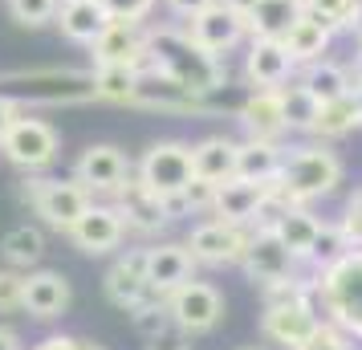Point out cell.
Returning a JSON list of instances; mask_svg holds the SVG:
<instances>
[{
    "instance_id": "cell-1",
    "label": "cell",
    "mask_w": 362,
    "mask_h": 350,
    "mask_svg": "<svg viewBox=\"0 0 362 350\" xmlns=\"http://www.w3.org/2000/svg\"><path fill=\"white\" fill-rule=\"evenodd\" d=\"M147 66L175 78L199 98H212L228 86V62L204 49L187 25H147Z\"/></svg>"
},
{
    "instance_id": "cell-2",
    "label": "cell",
    "mask_w": 362,
    "mask_h": 350,
    "mask_svg": "<svg viewBox=\"0 0 362 350\" xmlns=\"http://www.w3.org/2000/svg\"><path fill=\"white\" fill-rule=\"evenodd\" d=\"M0 94L17 98L21 106H82L98 102L94 69L78 66H33L0 74Z\"/></svg>"
},
{
    "instance_id": "cell-3",
    "label": "cell",
    "mask_w": 362,
    "mask_h": 350,
    "mask_svg": "<svg viewBox=\"0 0 362 350\" xmlns=\"http://www.w3.org/2000/svg\"><path fill=\"white\" fill-rule=\"evenodd\" d=\"M342 180H346L342 155L329 143L313 139V143H297V147L285 151V167H281V175L273 184L289 204H317L334 196L342 187Z\"/></svg>"
},
{
    "instance_id": "cell-4",
    "label": "cell",
    "mask_w": 362,
    "mask_h": 350,
    "mask_svg": "<svg viewBox=\"0 0 362 350\" xmlns=\"http://www.w3.org/2000/svg\"><path fill=\"white\" fill-rule=\"evenodd\" d=\"M313 289L322 317H329L354 342H362V249H350L342 261L313 273Z\"/></svg>"
},
{
    "instance_id": "cell-5",
    "label": "cell",
    "mask_w": 362,
    "mask_h": 350,
    "mask_svg": "<svg viewBox=\"0 0 362 350\" xmlns=\"http://www.w3.org/2000/svg\"><path fill=\"white\" fill-rule=\"evenodd\" d=\"M21 200L33 208L41 224L53 233H66L86 216V208L94 204V192L78 180H45V175H29L21 180Z\"/></svg>"
},
{
    "instance_id": "cell-6",
    "label": "cell",
    "mask_w": 362,
    "mask_h": 350,
    "mask_svg": "<svg viewBox=\"0 0 362 350\" xmlns=\"http://www.w3.org/2000/svg\"><path fill=\"white\" fill-rule=\"evenodd\" d=\"M139 184L151 187L155 196H180L183 187L196 180V163H192V143L183 139H159L143 151V159L134 167Z\"/></svg>"
},
{
    "instance_id": "cell-7",
    "label": "cell",
    "mask_w": 362,
    "mask_h": 350,
    "mask_svg": "<svg viewBox=\"0 0 362 350\" xmlns=\"http://www.w3.org/2000/svg\"><path fill=\"white\" fill-rule=\"evenodd\" d=\"M0 151H4V159L13 167L37 175V171H45V167L57 163V155H62V134L53 131V122H45V118L21 115L17 122H13V131L4 134Z\"/></svg>"
},
{
    "instance_id": "cell-8",
    "label": "cell",
    "mask_w": 362,
    "mask_h": 350,
    "mask_svg": "<svg viewBox=\"0 0 362 350\" xmlns=\"http://www.w3.org/2000/svg\"><path fill=\"white\" fill-rule=\"evenodd\" d=\"M248 236L252 228L245 224H228V220H199L196 228L187 233V249L196 257V265H208V269H232L245 261V249H248Z\"/></svg>"
},
{
    "instance_id": "cell-9",
    "label": "cell",
    "mask_w": 362,
    "mask_h": 350,
    "mask_svg": "<svg viewBox=\"0 0 362 350\" xmlns=\"http://www.w3.org/2000/svg\"><path fill=\"white\" fill-rule=\"evenodd\" d=\"M167 310H171V322L183 338H196V334H212L224 317V293L216 289L212 281H192L180 285L175 293H167Z\"/></svg>"
},
{
    "instance_id": "cell-10",
    "label": "cell",
    "mask_w": 362,
    "mask_h": 350,
    "mask_svg": "<svg viewBox=\"0 0 362 350\" xmlns=\"http://www.w3.org/2000/svg\"><path fill=\"white\" fill-rule=\"evenodd\" d=\"M240 269H245L248 281L264 289V285H277V281H285V277L301 273V261H297L293 249L277 236L273 224H257L252 236H248V249H245Z\"/></svg>"
},
{
    "instance_id": "cell-11",
    "label": "cell",
    "mask_w": 362,
    "mask_h": 350,
    "mask_svg": "<svg viewBox=\"0 0 362 350\" xmlns=\"http://www.w3.org/2000/svg\"><path fill=\"white\" fill-rule=\"evenodd\" d=\"M317 326H322L317 298L273 301V305H264V314H261V334L281 350H297Z\"/></svg>"
},
{
    "instance_id": "cell-12",
    "label": "cell",
    "mask_w": 362,
    "mask_h": 350,
    "mask_svg": "<svg viewBox=\"0 0 362 350\" xmlns=\"http://www.w3.org/2000/svg\"><path fill=\"white\" fill-rule=\"evenodd\" d=\"M183 25H187V33L196 37L208 53H216V57H228L232 49H240L248 37H252L248 17L245 13H236V8H228L224 0L208 4L204 13H196V17L183 21Z\"/></svg>"
},
{
    "instance_id": "cell-13",
    "label": "cell",
    "mask_w": 362,
    "mask_h": 350,
    "mask_svg": "<svg viewBox=\"0 0 362 350\" xmlns=\"http://www.w3.org/2000/svg\"><path fill=\"white\" fill-rule=\"evenodd\" d=\"M134 175L131 159L115 147V143H94V147H86L78 155V163H74V180L86 184L94 196H110L115 200L118 187L127 184Z\"/></svg>"
},
{
    "instance_id": "cell-14",
    "label": "cell",
    "mask_w": 362,
    "mask_h": 350,
    "mask_svg": "<svg viewBox=\"0 0 362 350\" xmlns=\"http://www.w3.org/2000/svg\"><path fill=\"white\" fill-rule=\"evenodd\" d=\"M297 78V62L281 37H248L245 45V82L252 90H281Z\"/></svg>"
},
{
    "instance_id": "cell-15",
    "label": "cell",
    "mask_w": 362,
    "mask_h": 350,
    "mask_svg": "<svg viewBox=\"0 0 362 350\" xmlns=\"http://www.w3.org/2000/svg\"><path fill=\"white\" fill-rule=\"evenodd\" d=\"M127 220L118 212V204H90L86 208V216L69 228V240H74V249L86 252V257H106V252H115L122 240H127Z\"/></svg>"
},
{
    "instance_id": "cell-16",
    "label": "cell",
    "mask_w": 362,
    "mask_h": 350,
    "mask_svg": "<svg viewBox=\"0 0 362 350\" xmlns=\"http://www.w3.org/2000/svg\"><path fill=\"white\" fill-rule=\"evenodd\" d=\"M264 212H269V184H252V180H240V175L216 184L212 216L257 228V224H264Z\"/></svg>"
},
{
    "instance_id": "cell-17",
    "label": "cell",
    "mask_w": 362,
    "mask_h": 350,
    "mask_svg": "<svg viewBox=\"0 0 362 350\" xmlns=\"http://www.w3.org/2000/svg\"><path fill=\"white\" fill-rule=\"evenodd\" d=\"M192 277H196V257H192L187 245H180V240H155V245H147V285L155 298L175 293Z\"/></svg>"
},
{
    "instance_id": "cell-18",
    "label": "cell",
    "mask_w": 362,
    "mask_h": 350,
    "mask_svg": "<svg viewBox=\"0 0 362 350\" xmlns=\"http://www.w3.org/2000/svg\"><path fill=\"white\" fill-rule=\"evenodd\" d=\"M115 204H118V212H122V220H127V228L139 233V236H159L167 224H175L171 212H167L163 196H155L151 187H143L139 175H131L127 184L118 187Z\"/></svg>"
},
{
    "instance_id": "cell-19",
    "label": "cell",
    "mask_w": 362,
    "mask_h": 350,
    "mask_svg": "<svg viewBox=\"0 0 362 350\" xmlns=\"http://www.w3.org/2000/svg\"><path fill=\"white\" fill-rule=\"evenodd\" d=\"M102 289H106L110 305L127 310V314H131L134 305H143L147 298H155V293H151V285H147V249L122 252L115 265L106 269V277H102Z\"/></svg>"
},
{
    "instance_id": "cell-20",
    "label": "cell",
    "mask_w": 362,
    "mask_h": 350,
    "mask_svg": "<svg viewBox=\"0 0 362 350\" xmlns=\"http://www.w3.org/2000/svg\"><path fill=\"white\" fill-rule=\"evenodd\" d=\"M90 57L94 66H147V25L110 21L90 45Z\"/></svg>"
},
{
    "instance_id": "cell-21",
    "label": "cell",
    "mask_w": 362,
    "mask_h": 350,
    "mask_svg": "<svg viewBox=\"0 0 362 350\" xmlns=\"http://www.w3.org/2000/svg\"><path fill=\"white\" fill-rule=\"evenodd\" d=\"M131 106H143V110H167V115H199L208 110V102L192 94L187 86H180L175 78H167L159 69L143 66V82H139V94H134Z\"/></svg>"
},
{
    "instance_id": "cell-22",
    "label": "cell",
    "mask_w": 362,
    "mask_h": 350,
    "mask_svg": "<svg viewBox=\"0 0 362 350\" xmlns=\"http://www.w3.org/2000/svg\"><path fill=\"white\" fill-rule=\"evenodd\" d=\"M74 301V289H69V277L57 273V269H33L25 273V314H33L37 322H53L62 317Z\"/></svg>"
},
{
    "instance_id": "cell-23",
    "label": "cell",
    "mask_w": 362,
    "mask_h": 350,
    "mask_svg": "<svg viewBox=\"0 0 362 350\" xmlns=\"http://www.w3.org/2000/svg\"><path fill=\"white\" fill-rule=\"evenodd\" d=\"M236 118H240L248 139H273V143H281L289 134L281 90H248V98L236 106Z\"/></svg>"
},
{
    "instance_id": "cell-24",
    "label": "cell",
    "mask_w": 362,
    "mask_h": 350,
    "mask_svg": "<svg viewBox=\"0 0 362 350\" xmlns=\"http://www.w3.org/2000/svg\"><path fill=\"white\" fill-rule=\"evenodd\" d=\"M334 33H338V29H329L326 21H317L313 13H305V8H301V17L289 25V33L281 37V41H285L289 57L297 62V69H305V66H313V62L329 57Z\"/></svg>"
},
{
    "instance_id": "cell-25",
    "label": "cell",
    "mask_w": 362,
    "mask_h": 350,
    "mask_svg": "<svg viewBox=\"0 0 362 350\" xmlns=\"http://www.w3.org/2000/svg\"><path fill=\"white\" fill-rule=\"evenodd\" d=\"M264 224H273V228H277V236L293 249V257L301 261V265L310 261L313 236H317V228H322V220L310 212V204H285V208H277Z\"/></svg>"
},
{
    "instance_id": "cell-26",
    "label": "cell",
    "mask_w": 362,
    "mask_h": 350,
    "mask_svg": "<svg viewBox=\"0 0 362 350\" xmlns=\"http://www.w3.org/2000/svg\"><path fill=\"white\" fill-rule=\"evenodd\" d=\"M236 155H240V143L228 139V134H208L192 143V163H196V175L208 180V184H224L236 175Z\"/></svg>"
},
{
    "instance_id": "cell-27",
    "label": "cell",
    "mask_w": 362,
    "mask_h": 350,
    "mask_svg": "<svg viewBox=\"0 0 362 350\" xmlns=\"http://www.w3.org/2000/svg\"><path fill=\"white\" fill-rule=\"evenodd\" d=\"M106 25H110V17H106V8H102L98 0H62V8H57L62 37L78 41V45H94Z\"/></svg>"
},
{
    "instance_id": "cell-28",
    "label": "cell",
    "mask_w": 362,
    "mask_h": 350,
    "mask_svg": "<svg viewBox=\"0 0 362 350\" xmlns=\"http://www.w3.org/2000/svg\"><path fill=\"white\" fill-rule=\"evenodd\" d=\"M285 143H273V139H245L240 143V155H236V175L240 180H252V184H273L285 167Z\"/></svg>"
},
{
    "instance_id": "cell-29",
    "label": "cell",
    "mask_w": 362,
    "mask_h": 350,
    "mask_svg": "<svg viewBox=\"0 0 362 350\" xmlns=\"http://www.w3.org/2000/svg\"><path fill=\"white\" fill-rule=\"evenodd\" d=\"M297 82L305 86L317 102H334V98H346V94L354 90V74H350V66H342V62L322 57V62H313V66L297 69Z\"/></svg>"
},
{
    "instance_id": "cell-30",
    "label": "cell",
    "mask_w": 362,
    "mask_h": 350,
    "mask_svg": "<svg viewBox=\"0 0 362 350\" xmlns=\"http://www.w3.org/2000/svg\"><path fill=\"white\" fill-rule=\"evenodd\" d=\"M358 127H362L358 102H354V94H346V98L322 102V110H317V122H313L310 139H322V143H338V139H346V134H354Z\"/></svg>"
},
{
    "instance_id": "cell-31",
    "label": "cell",
    "mask_w": 362,
    "mask_h": 350,
    "mask_svg": "<svg viewBox=\"0 0 362 350\" xmlns=\"http://www.w3.org/2000/svg\"><path fill=\"white\" fill-rule=\"evenodd\" d=\"M0 257H4V265L21 269V273L33 269L45 257V236H41V228H33V224L8 228V233L0 236Z\"/></svg>"
},
{
    "instance_id": "cell-32",
    "label": "cell",
    "mask_w": 362,
    "mask_h": 350,
    "mask_svg": "<svg viewBox=\"0 0 362 350\" xmlns=\"http://www.w3.org/2000/svg\"><path fill=\"white\" fill-rule=\"evenodd\" d=\"M143 82V66H94V90L98 102H118L131 106Z\"/></svg>"
},
{
    "instance_id": "cell-33",
    "label": "cell",
    "mask_w": 362,
    "mask_h": 350,
    "mask_svg": "<svg viewBox=\"0 0 362 350\" xmlns=\"http://www.w3.org/2000/svg\"><path fill=\"white\" fill-rule=\"evenodd\" d=\"M297 17H301V0H261L248 13V29L252 37H285Z\"/></svg>"
},
{
    "instance_id": "cell-34",
    "label": "cell",
    "mask_w": 362,
    "mask_h": 350,
    "mask_svg": "<svg viewBox=\"0 0 362 350\" xmlns=\"http://www.w3.org/2000/svg\"><path fill=\"white\" fill-rule=\"evenodd\" d=\"M281 102H285V122H289V134H310L313 122H317L322 102L313 98V94L297 82V78L289 86H281Z\"/></svg>"
},
{
    "instance_id": "cell-35",
    "label": "cell",
    "mask_w": 362,
    "mask_h": 350,
    "mask_svg": "<svg viewBox=\"0 0 362 350\" xmlns=\"http://www.w3.org/2000/svg\"><path fill=\"white\" fill-rule=\"evenodd\" d=\"M131 326L143 342H167V334L175 330L171 322V310H167V298H147L143 305L131 310Z\"/></svg>"
},
{
    "instance_id": "cell-36",
    "label": "cell",
    "mask_w": 362,
    "mask_h": 350,
    "mask_svg": "<svg viewBox=\"0 0 362 350\" xmlns=\"http://www.w3.org/2000/svg\"><path fill=\"white\" fill-rule=\"evenodd\" d=\"M346 252H350V240H346L342 224L322 220V228H317V236H313V249H310V261H305V265H310L313 273H322V269H329L334 261H342Z\"/></svg>"
},
{
    "instance_id": "cell-37",
    "label": "cell",
    "mask_w": 362,
    "mask_h": 350,
    "mask_svg": "<svg viewBox=\"0 0 362 350\" xmlns=\"http://www.w3.org/2000/svg\"><path fill=\"white\" fill-rule=\"evenodd\" d=\"M57 8H62V0H8V17L21 29H41V25L57 21Z\"/></svg>"
},
{
    "instance_id": "cell-38",
    "label": "cell",
    "mask_w": 362,
    "mask_h": 350,
    "mask_svg": "<svg viewBox=\"0 0 362 350\" xmlns=\"http://www.w3.org/2000/svg\"><path fill=\"white\" fill-rule=\"evenodd\" d=\"M301 8L313 13L317 21H326L329 29H346L354 8H358V0H301Z\"/></svg>"
},
{
    "instance_id": "cell-39",
    "label": "cell",
    "mask_w": 362,
    "mask_h": 350,
    "mask_svg": "<svg viewBox=\"0 0 362 350\" xmlns=\"http://www.w3.org/2000/svg\"><path fill=\"white\" fill-rule=\"evenodd\" d=\"M297 350H354V338H350L342 326H334L329 317H322V326H317Z\"/></svg>"
},
{
    "instance_id": "cell-40",
    "label": "cell",
    "mask_w": 362,
    "mask_h": 350,
    "mask_svg": "<svg viewBox=\"0 0 362 350\" xmlns=\"http://www.w3.org/2000/svg\"><path fill=\"white\" fill-rule=\"evenodd\" d=\"M98 4L106 8V17H110V21H131V25H147L159 0H98Z\"/></svg>"
},
{
    "instance_id": "cell-41",
    "label": "cell",
    "mask_w": 362,
    "mask_h": 350,
    "mask_svg": "<svg viewBox=\"0 0 362 350\" xmlns=\"http://www.w3.org/2000/svg\"><path fill=\"white\" fill-rule=\"evenodd\" d=\"M25 310V273L21 269H0V314Z\"/></svg>"
},
{
    "instance_id": "cell-42",
    "label": "cell",
    "mask_w": 362,
    "mask_h": 350,
    "mask_svg": "<svg viewBox=\"0 0 362 350\" xmlns=\"http://www.w3.org/2000/svg\"><path fill=\"white\" fill-rule=\"evenodd\" d=\"M342 233H346V240H350V249H362V187H354V196L346 200V208H342Z\"/></svg>"
},
{
    "instance_id": "cell-43",
    "label": "cell",
    "mask_w": 362,
    "mask_h": 350,
    "mask_svg": "<svg viewBox=\"0 0 362 350\" xmlns=\"http://www.w3.org/2000/svg\"><path fill=\"white\" fill-rule=\"evenodd\" d=\"M208 4H216V0H163V8L171 13V17H180V21H192L196 13H204Z\"/></svg>"
},
{
    "instance_id": "cell-44",
    "label": "cell",
    "mask_w": 362,
    "mask_h": 350,
    "mask_svg": "<svg viewBox=\"0 0 362 350\" xmlns=\"http://www.w3.org/2000/svg\"><path fill=\"white\" fill-rule=\"evenodd\" d=\"M33 350H98V346H90L82 338H69V334H49V338H41Z\"/></svg>"
},
{
    "instance_id": "cell-45",
    "label": "cell",
    "mask_w": 362,
    "mask_h": 350,
    "mask_svg": "<svg viewBox=\"0 0 362 350\" xmlns=\"http://www.w3.org/2000/svg\"><path fill=\"white\" fill-rule=\"evenodd\" d=\"M21 110H25V106H21L17 98H8V94H0V143H4V134L13 131V122L21 118Z\"/></svg>"
},
{
    "instance_id": "cell-46",
    "label": "cell",
    "mask_w": 362,
    "mask_h": 350,
    "mask_svg": "<svg viewBox=\"0 0 362 350\" xmlns=\"http://www.w3.org/2000/svg\"><path fill=\"white\" fill-rule=\"evenodd\" d=\"M346 33L362 45V0H358V8H354V17H350V25H346Z\"/></svg>"
},
{
    "instance_id": "cell-47",
    "label": "cell",
    "mask_w": 362,
    "mask_h": 350,
    "mask_svg": "<svg viewBox=\"0 0 362 350\" xmlns=\"http://www.w3.org/2000/svg\"><path fill=\"white\" fill-rule=\"evenodd\" d=\"M0 350H21V338H17V330H8V326H0Z\"/></svg>"
},
{
    "instance_id": "cell-48",
    "label": "cell",
    "mask_w": 362,
    "mask_h": 350,
    "mask_svg": "<svg viewBox=\"0 0 362 350\" xmlns=\"http://www.w3.org/2000/svg\"><path fill=\"white\" fill-rule=\"evenodd\" d=\"M224 4H228V8H236V13H252V8H257V4H261V0H224Z\"/></svg>"
},
{
    "instance_id": "cell-49",
    "label": "cell",
    "mask_w": 362,
    "mask_h": 350,
    "mask_svg": "<svg viewBox=\"0 0 362 350\" xmlns=\"http://www.w3.org/2000/svg\"><path fill=\"white\" fill-rule=\"evenodd\" d=\"M350 74H354V82H362V45L354 49V57H350Z\"/></svg>"
},
{
    "instance_id": "cell-50",
    "label": "cell",
    "mask_w": 362,
    "mask_h": 350,
    "mask_svg": "<svg viewBox=\"0 0 362 350\" xmlns=\"http://www.w3.org/2000/svg\"><path fill=\"white\" fill-rule=\"evenodd\" d=\"M350 94H354V102H358V115H362V82H354V90H350Z\"/></svg>"
},
{
    "instance_id": "cell-51",
    "label": "cell",
    "mask_w": 362,
    "mask_h": 350,
    "mask_svg": "<svg viewBox=\"0 0 362 350\" xmlns=\"http://www.w3.org/2000/svg\"><path fill=\"white\" fill-rule=\"evenodd\" d=\"M245 350H261V346H245Z\"/></svg>"
}]
</instances>
